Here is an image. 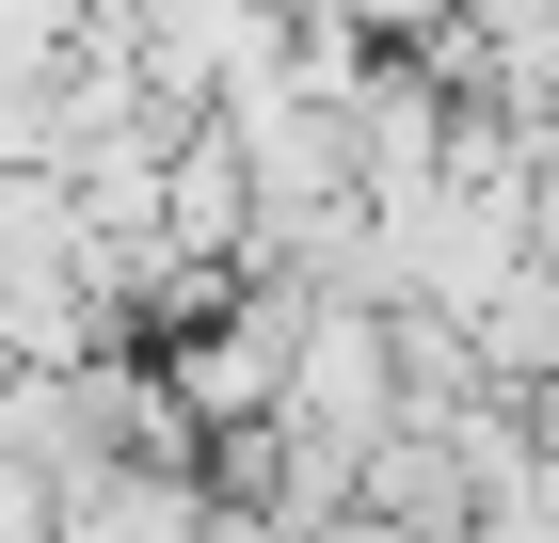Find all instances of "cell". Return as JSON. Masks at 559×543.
Listing matches in <instances>:
<instances>
[{
  "label": "cell",
  "instance_id": "6da1fadb",
  "mask_svg": "<svg viewBox=\"0 0 559 543\" xmlns=\"http://www.w3.org/2000/svg\"><path fill=\"white\" fill-rule=\"evenodd\" d=\"M48 543H209V496H192L160 448H129V463H81V480H64V528Z\"/></svg>",
  "mask_w": 559,
  "mask_h": 543
},
{
  "label": "cell",
  "instance_id": "7a4b0ae2",
  "mask_svg": "<svg viewBox=\"0 0 559 543\" xmlns=\"http://www.w3.org/2000/svg\"><path fill=\"white\" fill-rule=\"evenodd\" d=\"M48 528H64V480L33 448H0V543H48Z\"/></svg>",
  "mask_w": 559,
  "mask_h": 543
},
{
  "label": "cell",
  "instance_id": "3957f363",
  "mask_svg": "<svg viewBox=\"0 0 559 543\" xmlns=\"http://www.w3.org/2000/svg\"><path fill=\"white\" fill-rule=\"evenodd\" d=\"M320 543H464V528H416V511H336Z\"/></svg>",
  "mask_w": 559,
  "mask_h": 543
}]
</instances>
